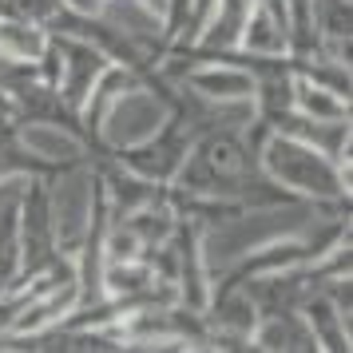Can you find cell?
I'll return each instance as SVG.
<instances>
[{
	"instance_id": "52a82bcc",
	"label": "cell",
	"mask_w": 353,
	"mask_h": 353,
	"mask_svg": "<svg viewBox=\"0 0 353 353\" xmlns=\"http://www.w3.org/2000/svg\"><path fill=\"white\" fill-rule=\"evenodd\" d=\"M294 112L302 119H314V123H337V119H350V96L294 72Z\"/></svg>"
},
{
	"instance_id": "7a4b0ae2",
	"label": "cell",
	"mask_w": 353,
	"mask_h": 353,
	"mask_svg": "<svg viewBox=\"0 0 353 353\" xmlns=\"http://www.w3.org/2000/svg\"><path fill=\"white\" fill-rule=\"evenodd\" d=\"M175 115V99L171 96H159L155 88H147L143 80L128 88L123 96L115 99L108 112L99 115V139L115 151H128V147H139L147 143L151 135H159Z\"/></svg>"
},
{
	"instance_id": "9c48e42d",
	"label": "cell",
	"mask_w": 353,
	"mask_h": 353,
	"mask_svg": "<svg viewBox=\"0 0 353 353\" xmlns=\"http://www.w3.org/2000/svg\"><path fill=\"white\" fill-rule=\"evenodd\" d=\"M305 302V325H310V334H314V341H318L321 350H350V325L341 321V314H337V305L330 294H310V298H302Z\"/></svg>"
},
{
	"instance_id": "277c9868",
	"label": "cell",
	"mask_w": 353,
	"mask_h": 353,
	"mask_svg": "<svg viewBox=\"0 0 353 353\" xmlns=\"http://www.w3.org/2000/svg\"><path fill=\"white\" fill-rule=\"evenodd\" d=\"M250 8H254V0H210L207 8H203V24H199L191 44L199 52H210V56L239 52V40H242Z\"/></svg>"
},
{
	"instance_id": "5b68a950",
	"label": "cell",
	"mask_w": 353,
	"mask_h": 353,
	"mask_svg": "<svg viewBox=\"0 0 353 353\" xmlns=\"http://www.w3.org/2000/svg\"><path fill=\"white\" fill-rule=\"evenodd\" d=\"M183 83L194 96L214 99V103H230V99H254V72L239 64H219V56H210V64H191Z\"/></svg>"
},
{
	"instance_id": "30bf717a",
	"label": "cell",
	"mask_w": 353,
	"mask_h": 353,
	"mask_svg": "<svg viewBox=\"0 0 353 353\" xmlns=\"http://www.w3.org/2000/svg\"><path fill=\"white\" fill-rule=\"evenodd\" d=\"M99 4H103V0H60V8L72 12V17H96Z\"/></svg>"
},
{
	"instance_id": "ba28073f",
	"label": "cell",
	"mask_w": 353,
	"mask_h": 353,
	"mask_svg": "<svg viewBox=\"0 0 353 353\" xmlns=\"http://www.w3.org/2000/svg\"><path fill=\"white\" fill-rule=\"evenodd\" d=\"M48 52V32L44 24H28V20H0V60L8 64H40V56Z\"/></svg>"
},
{
	"instance_id": "3957f363",
	"label": "cell",
	"mask_w": 353,
	"mask_h": 353,
	"mask_svg": "<svg viewBox=\"0 0 353 353\" xmlns=\"http://www.w3.org/2000/svg\"><path fill=\"white\" fill-rule=\"evenodd\" d=\"M48 194V223H52V242L60 254H72L83 246V239L96 226V203H99V183L88 167H72L56 179Z\"/></svg>"
},
{
	"instance_id": "6da1fadb",
	"label": "cell",
	"mask_w": 353,
	"mask_h": 353,
	"mask_svg": "<svg viewBox=\"0 0 353 353\" xmlns=\"http://www.w3.org/2000/svg\"><path fill=\"white\" fill-rule=\"evenodd\" d=\"M258 167L286 194H298L305 203H334L341 194H350V183L341 179V167L334 159H325L318 147L302 143L286 131H270L262 139Z\"/></svg>"
},
{
	"instance_id": "8992f818",
	"label": "cell",
	"mask_w": 353,
	"mask_h": 353,
	"mask_svg": "<svg viewBox=\"0 0 353 353\" xmlns=\"http://www.w3.org/2000/svg\"><path fill=\"white\" fill-rule=\"evenodd\" d=\"M20 147L32 155L36 163H56V167H72L83 155V139L76 131H68L64 123H52V119H28L17 131Z\"/></svg>"
}]
</instances>
